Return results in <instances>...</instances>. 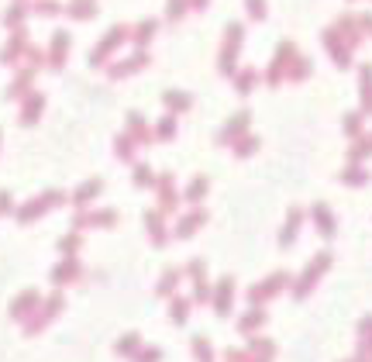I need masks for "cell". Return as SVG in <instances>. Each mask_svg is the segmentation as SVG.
Returning <instances> with one entry per match:
<instances>
[]
</instances>
